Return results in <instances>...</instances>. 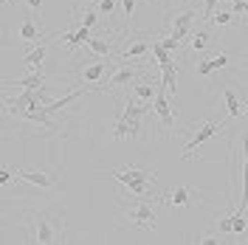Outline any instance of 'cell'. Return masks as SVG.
<instances>
[{
	"label": "cell",
	"mask_w": 248,
	"mask_h": 245,
	"mask_svg": "<svg viewBox=\"0 0 248 245\" xmlns=\"http://www.w3.org/2000/svg\"><path fill=\"white\" fill-rule=\"evenodd\" d=\"M246 231H248L246 214H243V212H234L232 214V234H246Z\"/></svg>",
	"instance_id": "24"
},
{
	"label": "cell",
	"mask_w": 248,
	"mask_h": 245,
	"mask_svg": "<svg viewBox=\"0 0 248 245\" xmlns=\"http://www.w3.org/2000/svg\"><path fill=\"white\" fill-rule=\"evenodd\" d=\"M212 65H215V71L217 68H226V65H229V54H226V51L215 54V57H212Z\"/></svg>",
	"instance_id": "29"
},
{
	"label": "cell",
	"mask_w": 248,
	"mask_h": 245,
	"mask_svg": "<svg viewBox=\"0 0 248 245\" xmlns=\"http://www.w3.org/2000/svg\"><path fill=\"white\" fill-rule=\"evenodd\" d=\"M133 79H136V68H127V65H122L116 74H110L105 91H110V88H124V85H130Z\"/></svg>",
	"instance_id": "10"
},
{
	"label": "cell",
	"mask_w": 248,
	"mask_h": 245,
	"mask_svg": "<svg viewBox=\"0 0 248 245\" xmlns=\"http://www.w3.org/2000/svg\"><path fill=\"white\" fill-rule=\"evenodd\" d=\"M9 181H12V172H9V169H3V172H0V184L6 186Z\"/></svg>",
	"instance_id": "38"
},
{
	"label": "cell",
	"mask_w": 248,
	"mask_h": 245,
	"mask_svg": "<svg viewBox=\"0 0 248 245\" xmlns=\"http://www.w3.org/2000/svg\"><path fill=\"white\" fill-rule=\"evenodd\" d=\"M209 31H198V34H192V51H198L201 54L203 48H209Z\"/></svg>",
	"instance_id": "23"
},
{
	"label": "cell",
	"mask_w": 248,
	"mask_h": 245,
	"mask_svg": "<svg viewBox=\"0 0 248 245\" xmlns=\"http://www.w3.org/2000/svg\"><path fill=\"white\" fill-rule=\"evenodd\" d=\"M161 74H164V82H161V85L167 88L170 96H175V93H178V65H175V62L161 65ZM155 85H158V82H155Z\"/></svg>",
	"instance_id": "13"
},
{
	"label": "cell",
	"mask_w": 248,
	"mask_h": 245,
	"mask_svg": "<svg viewBox=\"0 0 248 245\" xmlns=\"http://www.w3.org/2000/svg\"><path fill=\"white\" fill-rule=\"evenodd\" d=\"M195 71H198L201 77H206V74H212V71H215V65H212V60H201V62H198V68H195Z\"/></svg>",
	"instance_id": "30"
},
{
	"label": "cell",
	"mask_w": 248,
	"mask_h": 245,
	"mask_svg": "<svg viewBox=\"0 0 248 245\" xmlns=\"http://www.w3.org/2000/svg\"><path fill=\"white\" fill-rule=\"evenodd\" d=\"M153 51V43H133V46H127L122 51V60H133V57H144V54H150Z\"/></svg>",
	"instance_id": "19"
},
{
	"label": "cell",
	"mask_w": 248,
	"mask_h": 245,
	"mask_svg": "<svg viewBox=\"0 0 248 245\" xmlns=\"http://www.w3.org/2000/svg\"><path fill=\"white\" fill-rule=\"evenodd\" d=\"M113 178L122 181L136 198H147L150 195V184L155 181V175L150 169H139V167H119L113 169Z\"/></svg>",
	"instance_id": "1"
},
{
	"label": "cell",
	"mask_w": 248,
	"mask_h": 245,
	"mask_svg": "<svg viewBox=\"0 0 248 245\" xmlns=\"http://www.w3.org/2000/svg\"><path fill=\"white\" fill-rule=\"evenodd\" d=\"M17 178H20V181H26V184H31V186H40V189H51V186H54L51 175L43 172V169H20V172H17Z\"/></svg>",
	"instance_id": "6"
},
{
	"label": "cell",
	"mask_w": 248,
	"mask_h": 245,
	"mask_svg": "<svg viewBox=\"0 0 248 245\" xmlns=\"http://www.w3.org/2000/svg\"><path fill=\"white\" fill-rule=\"evenodd\" d=\"M96 20H99V12H91V9H88V12H82V17H79V23H82V26H88V29L96 26Z\"/></svg>",
	"instance_id": "27"
},
{
	"label": "cell",
	"mask_w": 248,
	"mask_h": 245,
	"mask_svg": "<svg viewBox=\"0 0 248 245\" xmlns=\"http://www.w3.org/2000/svg\"><path fill=\"white\" fill-rule=\"evenodd\" d=\"M153 110H155V116H158V122H161V127L172 136V116H175V105H170V99H167V88H164L161 82H158V93H155V99H153Z\"/></svg>",
	"instance_id": "2"
},
{
	"label": "cell",
	"mask_w": 248,
	"mask_h": 245,
	"mask_svg": "<svg viewBox=\"0 0 248 245\" xmlns=\"http://www.w3.org/2000/svg\"><path fill=\"white\" fill-rule=\"evenodd\" d=\"M88 48H91L96 57H108L110 54V40H105V37H91V40H88Z\"/></svg>",
	"instance_id": "20"
},
{
	"label": "cell",
	"mask_w": 248,
	"mask_h": 245,
	"mask_svg": "<svg viewBox=\"0 0 248 245\" xmlns=\"http://www.w3.org/2000/svg\"><path fill=\"white\" fill-rule=\"evenodd\" d=\"M153 57H155V62H158V68H161V65H167V62H172L170 60V51L161 46V40H155V43H153Z\"/></svg>",
	"instance_id": "22"
},
{
	"label": "cell",
	"mask_w": 248,
	"mask_h": 245,
	"mask_svg": "<svg viewBox=\"0 0 248 245\" xmlns=\"http://www.w3.org/2000/svg\"><path fill=\"white\" fill-rule=\"evenodd\" d=\"M57 237H60V229L51 223V217L37 212L34 214V243H57Z\"/></svg>",
	"instance_id": "3"
},
{
	"label": "cell",
	"mask_w": 248,
	"mask_h": 245,
	"mask_svg": "<svg viewBox=\"0 0 248 245\" xmlns=\"http://www.w3.org/2000/svg\"><path fill=\"white\" fill-rule=\"evenodd\" d=\"M127 217L133 226H141V229H155V209L150 203H136L127 209Z\"/></svg>",
	"instance_id": "5"
},
{
	"label": "cell",
	"mask_w": 248,
	"mask_h": 245,
	"mask_svg": "<svg viewBox=\"0 0 248 245\" xmlns=\"http://www.w3.org/2000/svg\"><path fill=\"white\" fill-rule=\"evenodd\" d=\"M246 206H248V133L243 136V200H240V209L246 214Z\"/></svg>",
	"instance_id": "14"
},
{
	"label": "cell",
	"mask_w": 248,
	"mask_h": 245,
	"mask_svg": "<svg viewBox=\"0 0 248 245\" xmlns=\"http://www.w3.org/2000/svg\"><path fill=\"white\" fill-rule=\"evenodd\" d=\"M212 20H215L217 26H229V23H234V20H237V15H234V12H215V15H212Z\"/></svg>",
	"instance_id": "26"
},
{
	"label": "cell",
	"mask_w": 248,
	"mask_h": 245,
	"mask_svg": "<svg viewBox=\"0 0 248 245\" xmlns=\"http://www.w3.org/2000/svg\"><path fill=\"white\" fill-rule=\"evenodd\" d=\"M153 110V102H144V99H139V102H127V107H124V113H122V119H127V122H141L147 113Z\"/></svg>",
	"instance_id": "7"
},
{
	"label": "cell",
	"mask_w": 248,
	"mask_h": 245,
	"mask_svg": "<svg viewBox=\"0 0 248 245\" xmlns=\"http://www.w3.org/2000/svg\"><path fill=\"white\" fill-rule=\"evenodd\" d=\"M217 229H220V234H232V217H223L217 223Z\"/></svg>",
	"instance_id": "34"
},
{
	"label": "cell",
	"mask_w": 248,
	"mask_h": 245,
	"mask_svg": "<svg viewBox=\"0 0 248 245\" xmlns=\"http://www.w3.org/2000/svg\"><path fill=\"white\" fill-rule=\"evenodd\" d=\"M46 54H48V46H46V43H43V46H37V48H31L29 54H26V65H29L31 71H43Z\"/></svg>",
	"instance_id": "16"
},
{
	"label": "cell",
	"mask_w": 248,
	"mask_h": 245,
	"mask_svg": "<svg viewBox=\"0 0 248 245\" xmlns=\"http://www.w3.org/2000/svg\"><path fill=\"white\" fill-rule=\"evenodd\" d=\"M108 74V62H93V65H85L82 68V82H102Z\"/></svg>",
	"instance_id": "15"
},
{
	"label": "cell",
	"mask_w": 248,
	"mask_h": 245,
	"mask_svg": "<svg viewBox=\"0 0 248 245\" xmlns=\"http://www.w3.org/2000/svg\"><path fill=\"white\" fill-rule=\"evenodd\" d=\"M217 3H220V0H206V9H203L201 17H209V20H212V15H215V9H217Z\"/></svg>",
	"instance_id": "33"
},
{
	"label": "cell",
	"mask_w": 248,
	"mask_h": 245,
	"mask_svg": "<svg viewBox=\"0 0 248 245\" xmlns=\"http://www.w3.org/2000/svg\"><path fill=\"white\" fill-rule=\"evenodd\" d=\"M195 195H198V192H195L192 186H178L175 192H170V195L164 198V203H170V206H189V203L195 200Z\"/></svg>",
	"instance_id": "9"
},
{
	"label": "cell",
	"mask_w": 248,
	"mask_h": 245,
	"mask_svg": "<svg viewBox=\"0 0 248 245\" xmlns=\"http://www.w3.org/2000/svg\"><path fill=\"white\" fill-rule=\"evenodd\" d=\"M161 46L167 48V51H175V48L181 46V40H175V37L170 34V37H164V40H161Z\"/></svg>",
	"instance_id": "32"
},
{
	"label": "cell",
	"mask_w": 248,
	"mask_h": 245,
	"mask_svg": "<svg viewBox=\"0 0 248 245\" xmlns=\"http://www.w3.org/2000/svg\"><path fill=\"white\" fill-rule=\"evenodd\" d=\"M195 12L189 9V12H181V15H175V26L172 29H192V23H195Z\"/></svg>",
	"instance_id": "21"
},
{
	"label": "cell",
	"mask_w": 248,
	"mask_h": 245,
	"mask_svg": "<svg viewBox=\"0 0 248 245\" xmlns=\"http://www.w3.org/2000/svg\"><path fill=\"white\" fill-rule=\"evenodd\" d=\"M201 243L203 245H217V243H223V240H220V237H203Z\"/></svg>",
	"instance_id": "39"
},
{
	"label": "cell",
	"mask_w": 248,
	"mask_h": 245,
	"mask_svg": "<svg viewBox=\"0 0 248 245\" xmlns=\"http://www.w3.org/2000/svg\"><path fill=\"white\" fill-rule=\"evenodd\" d=\"M246 65H248V57H246Z\"/></svg>",
	"instance_id": "42"
},
{
	"label": "cell",
	"mask_w": 248,
	"mask_h": 245,
	"mask_svg": "<svg viewBox=\"0 0 248 245\" xmlns=\"http://www.w3.org/2000/svg\"><path fill=\"white\" fill-rule=\"evenodd\" d=\"M88 40H91V29L88 26H79L77 31H65V46H68V51H77L79 46H88Z\"/></svg>",
	"instance_id": "12"
},
{
	"label": "cell",
	"mask_w": 248,
	"mask_h": 245,
	"mask_svg": "<svg viewBox=\"0 0 248 245\" xmlns=\"http://www.w3.org/2000/svg\"><path fill=\"white\" fill-rule=\"evenodd\" d=\"M17 37H20V40H26V43H34V40H40V37H46V34L37 29V26H34V20L29 17V20H23V23H20Z\"/></svg>",
	"instance_id": "17"
},
{
	"label": "cell",
	"mask_w": 248,
	"mask_h": 245,
	"mask_svg": "<svg viewBox=\"0 0 248 245\" xmlns=\"http://www.w3.org/2000/svg\"><path fill=\"white\" fill-rule=\"evenodd\" d=\"M232 12L234 15H243L246 12V0H232Z\"/></svg>",
	"instance_id": "35"
},
{
	"label": "cell",
	"mask_w": 248,
	"mask_h": 245,
	"mask_svg": "<svg viewBox=\"0 0 248 245\" xmlns=\"http://www.w3.org/2000/svg\"><path fill=\"white\" fill-rule=\"evenodd\" d=\"M223 127H226V124H220V122H206V124L201 127V130L195 133V136L189 138V144H186V153H184V158H192V155H195V150H198L201 144H206L209 138H215L217 133L223 130Z\"/></svg>",
	"instance_id": "4"
},
{
	"label": "cell",
	"mask_w": 248,
	"mask_h": 245,
	"mask_svg": "<svg viewBox=\"0 0 248 245\" xmlns=\"http://www.w3.org/2000/svg\"><path fill=\"white\" fill-rule=\"evenodd\" d=\"M6 88H23V91H37V88H43L46 85V77H43V71H31L29 77H23V79H17V82H3Z\"/></svg>",
	"instance_id": "8"
},
{
	"label": "cell",
	"mask_w": 248,
	"mask_h": 245,
	"mask_svg": "<svg viewBox=\"0 0 248 245\" xmlns=\"http://www.w3.org/2000/svg\"><path fill=\"white\" fill-rule=\"evenodd\" d=\"M246 15H248V0H246Z\"/></svg>",
	"instance_id": "40"
},
{
	"label": "cell",
	"mask_w": 248,
	"mask_h": 245,
	"mask_svg": "<svg viewBox=\"0 0 248 245\" xmlns=\"http://www.w3.org/2000/svg\"><path fill=\"white\" fill-rule=\"evenodd\" d=\"M26 6H29L31 12H40L43 9V0H26Z\"/></svg>",
	"instance_id": "37"
},
{
	"label": "cell",
	"mask_w": 248,
	"mask_h": 245,
	"mask_svg": "<svg viewBox=\"0 0 248 245\" xmlns=\"http://www.w3.org/2000/svg\"><path fill=\"white\" fill-rule=\"evenodd\" d=\"M136 3H139V0H122V6H124V17H127V23L133 20V9H136Z\"/></svg>",
	"instance_id": "31"
},
{
	"label": "cell",
	"mask_w": 248,
	"mask_h": 245,
	"mask_svg": "<svg viewBox=\"0 0 248 245\" xmlns=\"http://www.w3.org/2000/svg\"><path fill=\"white\" fill-rule=\"evenodd\" d=\"M243 110H246V116H248V105H246V107H243Z\"/></svg>",
	"instance_id": "41"
},
{
	"label": "cell",
	"mask_w": 248,
	"mask_h": 245,
	"mask_svg": "<svg viewBox=\"0 0 248 245\" xmlns=\"http://www.w3.org/2000/svg\"><path fill=\"white\" fill-rule=\"evenodd\" d=\"M223 102H226V110H229V116L232 119H240L246 110H243V102L237 99V93L234 91H223Z\"/></svg>",
	"instance_id": "18"
},
{
	"label": "cell",
	"mask_w": 248,
	"mask_h": 245,
	"mask_svg": "<svg viewBox=\"0 0 248 245\" xmlns=\"http://www.w3.org/2000/svg\"><path fill=\"white\" fill-rule=\"evenodd\" d=\"M6 3H12V0H6Z\"/></svg>",
	"instance_id": "43"
},
{
	"label": "cell",
	"mask_w": 248,
	"mask_h": 245,
	"mask_svg": "<svg viewBox=\"0 0 248 245\" xmlns=\"http://www.w3.org/2000/svg\"><path fill=\"white\" fill-rule=\"evenodd\" d=\"M113 12H116V0H99V15L113 17Z\"/></svg>",
	"instance_id": "28"
},
{
	"label": "cell",
	"mask_w": 248,
	"mask_h": 245,
	"mask_svg": "<svg viewBox=\"0 0 248 245\" xmlns=\"http://www.w3.org/2000/svg\"><path fill=\"white\" fill-rule=\"evenodd\" d=\"M155 93H158V85H136V96L139 99H144V102H153L155 99Z\"/></svg>",
	"instance_id": "25"
},
{
	"label": "cell",
	"mask_w": 248,
	"mask_h": 245,
	"mask_svg": "<svg viewBox=\"0 0 248 245\" xmlns=\"http://www.w3.org/2000/svg\"><path fill=\"white\" fill-rule=\"evenodd\" d=\"M172 37L175 40H186L189 37V29H172Z\"/></svg>",
	"instance_id": "36"
},
{
	"label": "cell",
	"mask_w": 248,
	"mask_h": 245,
	"mask_svg": "<svg viewBox=\"0 0 248 245\" xmlns=\"http://www.w3.org/2000/svg\"><path fill=\"white\" fill-rule=\"evenodd\" d=\"M139 127H141V122H127V119H119L116 127H113V138H116V141H124V138H139Z\"/></svg>",
	"instance_id": "11"
}]
</instances>
